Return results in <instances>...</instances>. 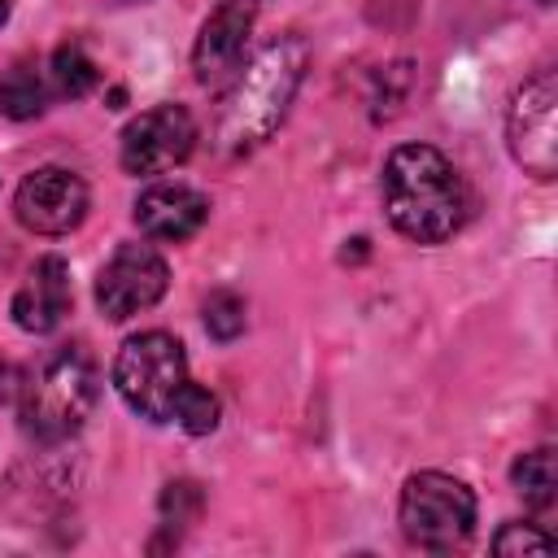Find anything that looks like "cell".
<instances>
[{"label": "cell", "instance_id": "10", "mask_svg": "<svg viewBox=\"0 0 558 558\" xmlns=\"http://www.w3.org/2000/svg\"><path fill=\"white\" fill-rule=\"evenodd\" d=\"M253 22H257V0H222L205 17V26L192 44V70L205 87H218L240 70Z\"/></svg>", "mask_w": 558, "mask_h": 558}, {"label": "cell", "instance_id": "18", "mask_svg": "<svg viewBox=\"0 0 558 558\" xmlns=\"http://www.w3.org/2000/svg\"><path fill=\"white\" fill-rule=\"evenodd\" d=\"M549 549H554V536L541 532L536 523H506L493 536V554H549Z\"/></svg>", "mask_w": 558, "mask_h": 558}, {"label": "cell", "instance_id": "2", "mask_svg": "<svg viewBox=\"0 0 558 558\" xmlns=\"http://www.w3.org/2000/svg\"><path fill=\"white\" fill-rule=\"evenodd\" d=\"M379 192L388 222L414 244H440L466 218V183L432 144L392 148L379 174Z\"/></svg>", "mask_w": 558, "mask_h": 558}, {"label": "cell", "instance_id": "14", "mask_svg": "<svg viewBox=\"0 0 558 558\" xmlns=\"http://www.w3.org/2000/svg\"><path fill=\"white\" fill-rule=\"evenodd\" d=\"M48 78L39 74V65L31 61H17L4 70L0 78V113L13 118V122H26V118H39L44 105H48Z\"/></svg>", "mask_w": 558, "mask_h": 558}, {"label": "cell", "instance_id": "6", "mask_svg": "<svg viewBox=\"0 0 558 558\" xmlns=\"http://www.w3.org/2000/svg\"><path fill=\"white\" fill-rule=\"evenodd\" d=\"M506 144H510V157L532 179H554L558 170V78L554 70H536L510 96Z\"/></svg>", "mask_w": 558, "mask_h": 558}, {"label": "cell", "instance_id": "5", "mask_svg": "<svg viewBox=\"0 0 558 558\" xmlns=\"http://www.w3.org/2000/svg\"><path fill=\"white\" fill-rule=\"evenodd\" d=\"M397 514H401V532L410 545L445 554V549L466 545L475 527V493L445 471H418L405 480Z\"/></svg>", "mask_w": 558, "mask_h": 558}, {"label": "cell", "instance_id": "8", "mask_svg": "<svg viewBox=\"0 0 558 558\" xmlns=\"http://www.w3.org/2000/svg\"><path fill=\"white\" fill-rule=\"evenodd\" d=\"M166 283H170V270L153 244H118L113 257L96 275V305L105 318L122 323V318L157 305Z\"/></svg>", "mask_w": 558, "mask_h": 558}, {"label": "cell", "instance_id": "7", "mask_svg": "<svg viewBox=\"0 0 558 558\" xmlns=\"http://www.w3.org/2000/svg\"><path fill=\"white\" fill-rule=\"evenodd\" d=\"M196 148V118L183 105H153L126 122L118 161L126 174H161L187 161Z\"/></svg>", "mask_w": 558, "mask_h": 558}, {"label": "cell", "instance_id": "9", "mask_svg": "<svg viewBox=\"0 0 558 558\" xmlns=\"http://www.w3.org/2000/svg\"><path fill=\"white\" fill-rule=\"evenodd\" d=\"M13 214L35 235H70L87 218V183L65 166H39L17 183Z\"/></svg>", "mask_w": 558, "mask_h": 558}, {"label": "cell", "instance_id": "11", "mask_svg": "<svg viewBox=\"0 0 558 558\" xmlns=\"http://www.w3.org/2000/svg\"><path fill=\"white\" fill-rule=\"evenodd\" d=\"M209 218V201L205 192L187 187V183H153L135 196V222L148 240H192Z\"/></svg>", "mask_w": 558, "mask_h": 558}, {"label": "cell", "instance_id": "1", "mask_svg": "<svg viewBox=\"0 0 558 558\" xmlns=\"http://www.w3.org/2000/svg\"><path fill=\"white\" fill-rule=\"evenodd\" d=\"M310 48L301 35H279L270 39L227 87L214 122V148L227 157H244L262 148L275 126L288 118V105L305 78Z\"/></svg>", "mask_w": 558, "mask_h": 558}, {"label": "cell", "instance_id": "3", "mask_svg": "<svg viewBox=\"0 0 558 558\" xmlns=\"http://www.w3.org/2000/svg\"><path fill=\"white\" fill-rule=\"evenodd\" d=\"M96 397H100L96 362L78 344H65L48 353L22 384V405H17L22 432L39 445H61L87 423Z\"/></svg>", "mask_w": 558, "mask_h": 558}, {"label": "cell", "instance_id": "17", "mask_svg": "<svg viewBox=\"0 0 558 558\" xmlns=\"http://www.w3.org/2000/svg\"><path fill=\"white\" fill-rule=\"evenodd\" d=\"M201 314H205V331L214 340H235L244 331V296L231 292V288H214L205 296V310Z\"/></svg>", "mask_w": 558, "mask_h": 558}, {"label": "cell", "instance_id": "15", "mask_svg": "<svg viewBox=\"0 0 558 558\" xmlns=\"http://www.w3.org/2000/svg\"><path fill=\"white\" fill-rule=\"evenodd\" d=\"M100 83V65L87 57L83 44H61L52 52V70H48V87L65 100H83L92 87Z\"/></svg>", "mask_w": 558, "mask_h": 558}, {"label": "cell", "instance_id": "4", "mask_svg": "<svg viewBox=\"0 0 558 558\" xmlns=\"http://www.w3.org/2000/svg\"><path fill=\"white\" fill-rule=\"evenodd\" d=\"M183 384H187V353L166 331H140L113 357L118 397L148 423H170V405Z\"/></svg>", "mask_w": 558, "mask_h": 558}, {"label": "cell", "instance_id": "13", "mask_svg": "<svg viewBox=\"0 0 558 558\" xmlns=\"http://www.w3.org/2000/svg\"><path fill=\"white\" fill-rule=\"evenodd\" d=\"M510 484H514V493H519L532 510H549V506L558 501V453H554L549 445H541V449L514 458Z\"/></svg>", "mask_w": 558, "mask_h": 558}, {"label": "cell", "instance_id": "12", "mask_svg": "<svg viewBox=\"0 0 558 558\" xmlns=\"http://www.w3.org/2000/svg\"><path fill=\"white\" fill-rule=\"evenodd\" d=\"M70 296H74L70 266H65V257L48 253V257H39L31 266L26 283L17 288V296H13V323L22 331H31V336H44V331L61 327V318L70 314Z\"/></svg>", "mask_w": 558, "mask_h": 558}, {"label": "cell", "instance_id": "16", "mask_svg": "<svg viewBox=\"0 0 558 558\" xmlns=\"http://www.w3.org/2000/svg\"><path fill=\"white\" fill-rule=\"evenodd\" d=\"M170 423H179L187 436H209L218 427V397L187 379L170 405Z\"/></svg>", "mask_w": 558, "mask_h": 558}]
</instances>
